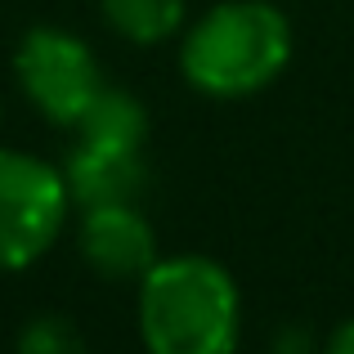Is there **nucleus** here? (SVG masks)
<instances>
[{
	"label": "nucleus",
	"instance_id": "nucleus-9",
	"mask_svg": "<svg viewBox=\"0 0 354 354\" xmlns=\"http://www.w3.org/2000/svg\"><path fill=\"white\" fill-rule=\"evenodd\" d=\"M18 354H86V341L59 314H36L18 337Z\"/></svg>",
	"mask_w": 354,
	"mask_h": 354
},
{
	"label": "nucleus",
	"instance_id": "nucleus-1",
	"mask_svg": "<svg viewBox=\"0 0 354 354\" xmlns=\"http://www.w3.org/2000/svg\"><path fill=\"white\" fill-rule=\"evenodd\" d=\"M238 332L242 301L225 265L171 256L139 278V337L148 354H234Z\"/></svg>",
	"mask_w": 354,
	"mask_h": 354
},
{
	"label": "nucleus",
	"instance_id": "nucleus-6",
	"mask_svg": "<svg viewBox=\"0 0 354 354\" xmlns=\"http://www.w3.org/2000/svg\"><path fill=\"white\" fill-rule=\"evenodd\" d=\"M63 180H68L72 202L86 211V207H108V202H135L148 184V171L139 153H121V148L81 139L72 157L63 162Z\"/></svg>",
	"mask_w": 354,
	"mask_h": 354
},
{
	"label": "nucleus",
	"instance_id": "nucleus-5",
	"mask_svg": "<svg viewBox=\"0 0 354 354\" xmlns=\"http://www.w3.org/2000/svg\"><path fill=\"white\" fill-rule=\"evenodd\" d=\"M81 256L104 278H144L157 265V234L135 202L81 211Z\"/></svg>",
	"mask_w": 354,
	"mask_h": 354
},
{
	"label": "nucleus",
	"instance_id": "nucleus-10",
	"mask_svg": "<svg viewBox=\"0 0 354 354\" xmlns=\"http://www.w3.org/2000/svg\"><path fill=\"white\" fill-rule=\"evenodd\" d=\"M328 354H354V319H350V323H341V328L332 332Z\"/></svg>",
	"mask_w": 354,
	"mask_h": 354
},
{
	"label": "nucleus",
	"instance_id": "nucleus-7",
	"mask_svg": "<svg viewBox=\"0 0 354 354\" xmlns=\"http://www.w3.org/2000/svg\"><path fill=\"white\" fill-rule=\"evenodd\" d=\"M86 144H104V148H121V153H139L148 139V113L130 90L104 86L95 95V104L86 108V117L77 121Z\"/></svg>",
	"mask_w": 354,
	"mask_h": 354
},
{
	"label": "nucleus",
	"instance_id": "nucleus-4",
	"mask_svg": "<svg viewBox=\"0 0 354 354\" xmlns=\"http://www.w3.org/2000/svg\"><path fill=\"white\" fill-rule=\"evenodd\" d=\"M14 72L32 108L45 113L54 126H77L86 108L95 104V95L104 90L90 45L77 41L72 32H59V27H32L18 41Z\"/></svg>",
	"mask_w": 354,
	"mask_h": 354
},
{
	"label": "nucleus",
	"instance_id": "nucleus-2",
	"mask_svg": "<svg viewBox=\"0 0 354 354\" xmlns=\"http://www.w3.org/2000/svg\"><path fill=\"white\" fill-rule=\"evenodd\" d=\"M292 59V27L269 0H229L189 27L180 68L193 90L211 99H242L265 90Z\"/></svg>",
	"mask_w": 354,
	"mask_h": 354
},
{
	"label": "nucleus",
	"instance_id": "nucleus-8",
	"mask_svg": "<svg viewBox=\"0 0 354 354\" xmlns=\"http://www.w3.org/2000/svg\"><path fill=\"white\" fill-rule=\"evenodd\" d=\"M104 18L135 45H157L180 32L184 0H99Z\"/></svg>",
	"mask_w": 354,
	"mask_h": 354
},
{
	"label": "nucleus",
	"instance_id": "nucleus-3",
	"mask_svg": "<svg viewBox=\"0 0 354 354\" xmlns=\"http://www.w3.org/2000/svg\"><path fill=\"white\" fill-rule=\"evenodd\" d=\"M63 171L18 148H0V269H27L68 225Z\"/></svg>",
	"mask_w": 354,
	"mask_h": 354
}]
</instances>
